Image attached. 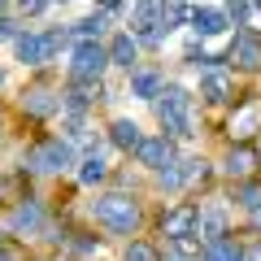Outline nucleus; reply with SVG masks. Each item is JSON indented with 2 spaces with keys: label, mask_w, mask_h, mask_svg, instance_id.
I'll return each instance as SVG.
<instances>
[{
  "label": "nucleus",
  "mask_w": 261,
  "mask_h": 261,
  "mask_svg": "<svg viewBox=\"0 0 261 261\" xmlns=\"http://www.w3.org/2000/svg\"><path fill=\"white\" fill-rule=\"evenodd\" d=\"M152 105H157V122L170 130V140H187V135H196L192 92H183V87H161V96Z\"/></svg>",
  "instance_id": "obj_1"
},
{
  "label": "nucleus",
  "mask_w": 261,
  "mask_h": 261,
  "mask_svg": "<svg viewBox=\"0 0 261 261\" xmlns=\"http://www.w3.org/2000/svg\"><path fill=\"white\" fill-rule=\"evenodd\" d=\"M92 214H96V222H100L105 231H113V235H135L140 231V205H135L130 196H122V192L96 196Z\"/></svg>",
  "instance_id": "obj_2"
},
{
  "label": "nucleus",
  "mask_w": 261,
  "mask_h": 261,
  "mask_svg": "<svg viewBox=\"0 0 261 261\" xmlns=\"http://www.w3.org/2000/svg\"><path fill=\"white\" fill-rule=\"evenodd\" d=\"M61 44H70V27H53V31H39V35L27 31V35L13 39V57L22 65H48Z\"/></svg>",
  "instance_id": "obj_3"
},
{
  "label": "nucleus",
  "mask_w": 261,
  "mask_h": 261,
  "mask_svg": "<svg viewBox=\"0 0 261 261\" xmlns=\"http://www.w3.org/2000/svg\"><path fill=\"white\" fill-rule=\"evenodd\" d=\"M70 166H74V148L65 140H44L22 157V170H31V174H61Z\"/></svg>",
  "instance_id": "obj_4"
},
{
  "label": "nucleus",
  "mask_w": 261,
  "mask_h": 261,
  "mask_svg": "<svg viewBox=\"0 0 261 261\" xmlns=\"http://www.w3.org/2000/svg\"><path fill=\"white\" fill-rule=\"evenodd\" d=\"M109 65V48H100V39H79L70 53V79H100Z\"/></svg>",
  "instance_id": "obj_5"
},
{
  "label": "nucleus",
  "mask_w": 261,
  "mask_h": 261,
  "mask_svg": "<svg viewBox=\"0 0 261 261\" xmlns=\"http://www.w3.org/2000/svg\"><path fill=\"white\" fill-rule=\"evenodd\" d=\"M135 157H140V166H148V170H166V166H174V140L170 135H144L140 140V148H135Z\"/></svg>",
  "instance_id": "obj_6"
},
{
  "label": "nucleus",
  "mask_w": 261,
  "mask_h": 261,
  "mask_svg": "<svg viewBox=\"0 0 261 261\" xmlns=\"http://www.w3.org/2000/svg\"><path fill=\"white\" fill-rule=\"evenodd\" d=\"M226 61H235V70L257 74L261 70V39L252 35V31H240V35L231 39V48H226Z\"/></svg>",
  "instance_id": "obj_7"
},
{
  "label": "nucleus",
  "mask_w": 261,
  "mask_h": 261,
  "mask_svg": "<svg viewBox=\"0 0 261 261\" xmlns=\"http://www.w3.org/2000/svg\"><path fill=\"white\" fill-rule=\"evenodd\" d=\"M57 109H61V92H53V87H31V92H22V113H31V118H48Z\"/></svg>",
  "instance_id": "obj_8"
},
{
  "label": "nucleus",
  "mask_w": 261,
  "mask_h": 261,
  "mask_svg": "<svg viewBox=\"0 0 261 261\" xmlns=\"http://www.w3.org/2000/svg\"><path fill=\"white\" fill-rule=\"evenodd\" d=\"M187 22H192V31L200 39H214V35H222V31H226V13L222 9H200V5H196V9L187 13Z\"/></svg>",
  "instance_id": "obj_9"
},
{
  "label": "nucleus",
  "mask_w": 261,
  "mask_h": 261,
  "mask_svg": "<svg viewBox=\"0 0 261 261\" xmlns=\"http://www.w3.org/2000/svg\"><path fill=\"white\" fill-rule=\"evenodd\" d=\"M39 226H44V209H39L35 200H22V205L9 214V231L13 235H35Z\"/></svg>",
  "instance_id": "obj_10"
},
{
  "label": "nucleus",
  "mask_w": 261,
  "mask_h": 261,
  "mask_svg": "<svg viewBox=\"0 0 261 261\" xmlns=\"http://www.w3.org/2000/svg\"><path fill=\"white\" fill-rule=\"evenodd\" d=\"M196 214H200L196 205L170 209V214L161 218V235H170V240H174V235H196Z\"/></svg>",
  "instance_id": "obj_11"
},
{
  "label": "nucleus",
  "mask_w": 261,
  "mask_h": 261,
  "mask_svg": "<svg viewBox=\"0 0 261 261\" xmlns=\"http://www.w3.org/2000/svg\"><path fill=\"white\" fill-rule=\"evenodd\" d=\"M226 235V214L222 209H200L196 214V240L200 244H214V240H222Z\"/></svg>",
  "instance_id": "obj_12"
},
{
  "label": "nucleus",
  "mask_w": 261,
  "mask_h": 261,
  "mask_svg": "<svg viewBox=\"0 0 261 261\" xmlns=\"http://www.w3.org/2000/svg\"><path fill=\"white\" fill-rule=\"evenodd\" d=\"M135 57H140V44H135V35H130V31L113 35V44H109V65H122V70H135Z\"/></svg>",
  "instance_id": "obj_13"
},
{
  "label": "nucleus",
  "mask_w": 261,
  "mask_h": 261,
  "mask_svg": "<svg viewBox=\"0 0 261 261\" xmlns=\"http://www.w3.org/2000/svg\"><path fill=\"white\" fill-rule=\"evenodd\" d=\"M140 140H144V135H140V126H135L130 118H118L109 126V144H113V148H122V152H135V148H140Z\"/></svg>",
  "instance_id": "obj_14"
},
{
  "label": "nucleus",
  "mask_w": 261,
  "mask_h": 261,
  "mask_svg": "<svg viewBox=\"0 0 261 261\" xmlns=\"http://www.w3.org/2000/svg\"><path fill=\"white\" fill-rule=\"evenodd\" d=\"M200 96H205L209 105L231 100V74H222V70H209V74L200 79Z\"/></svg>",
  "instance_id": "obj_15"
},
{
  "label": "nucleus",
  "mask_w": 261,
  "mask_h": 261,
  "mask_svg": "<svg viewBox=\"0 0 261 261\" xmlns=\"http://www.w3.org/2000/svg\"><path fill=\"white\" fill-rule=\"evenodd\" d=\"M252 166H257V148H248V144H235V148L226 152V161H222V170L231 178H244Z\"/></svg>",
  "instance_id": "obj_16"
},
{
  "label": "nucleus",
  "mask_w": 261,
  "mask_h": 261,
  "mask_svg": "<svg viewBox=\"0 0 261 261\" xmlns=\"http://www.w3.org/2000/svg\"><path fill=\"white\" fill-rule=\"evenodd\" d=\"M161 74H152V70H135V74H130V96H135V100H157L161 96Z\"/></svg>",
  "instance_id": "obj_17"
},
{
  "label": "nucleus",
  "mask_w": 261,
  "mask_h": 261,
  "mask_svg": "<svg viewBox=\"0 0 261 261\" xmlns=\"http://www.w3.org/2000/svg\"><path fill=\"white\" fill-rule=\"evenodd\" d=\"M105 27H109V13L96 9V13H87L83 22H74V27H70V35H74V39H100Z\"/></svg>",
  "instance_id": "obj_18"
},
{
  "label": "nucleus",
  "mask_w": 261,
  "mask_h": 261,
  "mask_svg": "<svg viewBox=\"0 0 261 261\" xmlns=\"http://www.w3.org/2000/svg\"><path fill=\"white\" fill-rule=\"evenodd\" d=\"M105 174H109V166H105V157H100V152H92V157H87L83 166H79V183H100Z\"/></svg>",
  "instance_id": "obj_19"
},
{
  "label": "nucleus",
  "mask_w": 261,
  "mask_h": 261,
  "mask_svg": "<svg viewBox=\"0 0 261 261\" xmlns=\"http://www.w3.org/2000/svg\"><path fill=\"white\" fill-rule=\"evenodd\" d=\"M226 22H235V27H244V22L252 18V0H226Z\"/></svg>",
  "instance_id": "obj_20"
},
{
  "label": "nucleus",
  "mask_w": 261,
  "mask_h": 261,
  "mask_svg": "<svg viewBox=\"0 0 261 261\" xmlns=\"http://www.w3.org/2000/svg\"><path fill=\"white\" fill-rule=\"evenodd\" d=\"M235 200L244 209H261V183H240L235 187Z\"/></svg>",
  "instance_id": "obj_21"
},
{
  "label": "nucleus",
  "mask_w": 261,
  "mask_h": 261,
  "mask_svg": "<svg viewBox=\"0 0 261 261\" xmlns=\"http://www.w3.org/2000/svg\"><path fill=\"white\" fill-rule=\"evenodd\" d=\"M257 122H261V113H257V109H244L240 118L231 122V135H235V140H244V135H248V130L257 126Z\"/></svg>",
  "instance_id": "obj_22"
},
{
  "label": "nucleus",
  "mask_w": 261,
  "mask_h": 261,
  "mask_svg": "<svg viewBox=\"0 0 261 261\" xmlns=\"http://www.w3.org/2000/svg\"><path fill=\"white\" fill-rule=\"evenodd\" d=\"M126 261H161V252L152 248V244H144V240H130V248H126Z\"/></svg>",
  "instance_id": "obj_23"
},
{
  "label": "nucleus",
  "mask_w": 261,
  "mask_h": 261,
  "mask_svg": "<svg viewBox=\"0 0 261 261\" xmlns=\"http://www.w3.org/2000/svg\"><path fill=\"white\" fill-rule=\"evenodd\" d=\"M48 5H53V0H18V13H22V18H39Z\"/></svg>",
  "instance_id": "obj_24"
},
{
  "label": "nucleus",
  "mask_w": 261,
  "mask_h": 261,
  "mask_svg": "<svg viewBox=\"0 0 261 261\" xmlns=\"http://www.w3.org/2000/svg\"><path fill=\"white\" fill-rule=\"evenodd\" d=\"M174 248H178V257H192V252H200V240L196 235H174Z\"/></svg>",
  "instance_id": "obj_25"
},
{
  "label": "nucleus",
  "mask_w": 261,
  "mask_h": 261,
  "mask_svg": "<svg viewBox=\"0 0 261 261\" xmlns=\"http://www.w3.org/2000/svg\"><path fill=\"white\" fill-rule=\"evenodd\" d=\"M18 35H22V31H18V22H13V18H0V39H9V44H13Z\"/></svg>",
  "instance_id": "obj_26"
},
{
  "label": "nucleus",
  "mask_w": 261,
  "mask_h": 261,
  "mask_svg": "<svg viewBox=\"0 0 261 261\" xmlns=\"http://www.w3.org/2000/svg\"><path fill=\"white\" fill-rule=\"evenodd\" d=\"M9 196H13V178L0 174V200H9Z\"/></svg>",
  "instance_id": "obj_27"
},
{
  "label": "nucleus",
  "mask_w": 261,
  "mask_h": 261,
  "mask_svg": "<svg viewBox=\"0 0 261 261\" xmlns=\"http://www.w3.org/2000/svg\"><path fill=\"white\" fill-rule=\"evenodd\" d=\"M118 5H122V0H100V9H105V13H113Z\"/></svg>",
  "instance_id": "obj_28"
},
{
  "label": "nucleus",
  "mask_w": 261,
  "mask_h": 261,
  "mask_svg": "<svg viewBox=\"0 0 261 261\" xmlns=\"http://www.w3.org/2000/svg\"><path fill=\"white\" fill-rule=\"evenodd\" d=\"M231 261H252V257H248V252H244V248H240V252H235V257H231Z\"/></svg>",
  "instance_id": "obj_29"
},
{
  "label": "nucleus",
  "mask_w": 261,
  "mask_h": 261,
  "mask_svg": "<svg viewBox=\"0 0 261 261\" xmlns=\"http://www.w3.org/2000/svg\"><path fill=\"white\" fill-rule=\"evenodd\" d=\"M248 257H252V261H261V244H257V248H248Z\"/></svg>",
  "instance_id": "obj_30"
},
{
  "label": "nucleus",
  "mask_w": 261,
  "mask_h": 261,
  "mask_svg": "<svg viewBox=\"0 0 261 261\" xmlns=\"http://www.w3.org/2000/svg\"><path fill=\"white\" fill-rule=\"evenodd\" d=\"M0 261H13V257H9V252H5V248H0Z\"/></svg>",
  "instance_id": "obj_31"
},
{
  "label": "nucleus",
  "mask_w": 261,
  "mask_h": 261,
  "mask_svg": "<svg viewBox=\"0 0 261 261\" xmlns=\"http://www.w3.org/2000/svg\"><path fill=\"white\" fill-rule=\"evenodd\" d=\"M252 214H257V226H261V209H252Z\"/></svg>",
  "instance_id": "obj_32"
},
{
  "label": "nucleus",
  "mask_w": 261,
  "mask_h": 261,
  "mask_svg": "<svg viewBox=\"0 0 261 261\" xmlns=\"http://www.w3.org/2000/svg\"><path fill=\"white\" fill-rule=\"evenodd\" d=\"M0 140H5V122H0Z\"/></svg>",
  "instance_id": "obj_33"
},
{
  "label": "nucleus",
  "mask_w": 261,
  "mask_h": 261,
  "mask_svg": "<svg viewBox=\"0 0 261 261\" xmlns=\"http://www.w3.org/2000/svg\"><path fill=\"white\" fill-rule=\"evenodd\" d=\"M252 9H261V0H252Z\"/></svg>",
  "instance_id": "obj_34"
},
{
  "label": "nucleus",
  "mask_w": 261,
  "mask_h": 261,
  "mask_svg": "<svg viewBox=\"0 0 261 261\" xmlns=\"http://www.w3.org/2000/svg\"><path fill=\"white\" fill-rule=\"evenodd\" d=\"M53 5H70V0H53Z\"/></svg>",
  "instance_id": "obj_35"
},
{
  "label": "nucleus",
  "mask_w": 261,
  "mask_h": 261,
  "mask_svg": "<svg viewBox=\"0 0 261 261\" xmlns=\"http://www.w3.org/2000/svg\"><path fill=\"white\" fill-rule=\"evenodd\" d=\"M0 9H5V0H0Z\"/></svg>",
  "instance_id": "obj_36"
},
{
  "label": "nucleus",
  "mask_w": 261,
  "mask_h": 261,
  "mask_svg": "<svg viewBox=\"0 0 261 261\" xmlns=\"http://www.w3.org/2000/svg\"><path fill=\"white\" fill-rule=\"evenodd\" d=\"M174 261H183V257H174Z\"/></svg>",
  "instance_id": "obj_37"
}]
</instances>
